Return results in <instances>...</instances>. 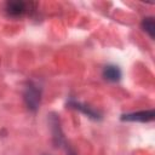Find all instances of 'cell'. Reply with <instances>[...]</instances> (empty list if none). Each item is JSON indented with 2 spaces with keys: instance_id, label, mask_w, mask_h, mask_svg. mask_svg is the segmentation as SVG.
I'll return each instance as SVG.
<instances>
[{
  "instance_id": "obj_1",
  "label": "cell",
  "mask_w": 155,
  "mask_h": 155,
  "mask_svg": "<svg viewBox=\"0 0 155 155\" xmlns=\"http://www.w3.org/2000/svg\"><path fill=\"white\" fill-rule=\"evenodd\" d=\"M41 87L34 81H29L23 92V101L30 111H36L41 103Z\"/></svg>"
},
{
  "instance_id": "obj_2",
  "label": "cell",
  "mask_w": 155,
  "mask_h": 155,
  "mask_svg": "<svg viewBox=\"0 0 155 155\" xmlns=\"http://www.w3.org/2000/svg\"><path fill=\"white\" fill-rule=\"evenodd\" d=\"M33 2H25V1H7L5 4V12L8 17L18 18L24 16L25 13L31 10Z\"/></svg>"
},
{
  "instance_id": "obj_3",
  "label": "cell",
  "mask_w": 155,
  "mask_h": 155,
  "mask_svg": "<svg viewBox=\"0 0 155 155\" xmlns=\"http://www.w3.org/2000/svg\"><path fill=\"white\" fill-rule=\"evenodd\" d=\"M155 116L154 109L150 110H142V111H134L121 115L122 121H138V122H149L153 121Z\"/></svg>"
},
{
  "instance_id": "obj_4",
  "label": "cell",
  "mask_w": 155,
  "mask_h": 155,
  "mask_svg": "<svg viewBox=\"0 0 155 155\" xmlns=\"http://www.w3.org/2000/svg\"><path fill=\"white\" fill-rule=\"evenodd\" d=\"M68 105H69L70 108H74V109L79 110V111H81L82 114H85L86 116H88V117H91V119H93V120H99V119L102 117V115H101V113H99L98 110H96V109H93L92 107L86 105V104H84V103L76 102V101H74V99H70V101L68 102Z\"/></svg>"
},
{
  "instance_id": "obj_5",
  "label": "cell",
  "mask_w": 155,
  "mask_h": 155,
  "mask_svg": "<svg viewBox=\"0 0 155 155\" xmlns=\"http://www.w3.org/2000/svg\"><path fill=\"white\" fill-rule=\"evenodd\" d=\"M121 70L117 65L114 64H109L107 67H104L103 69V78L110 82H117L121 79Z\"/></svg>"
},
{
  "instance_id": "obj_6",
  "label": "cell",
  "mask_w": 155,
  "mask_h": 155,
  "mask_svg": "<svg viewBox=\"0 0 155 155\" xmlns=\"http://www.w3.org/2000/svg\"><path fill=\"white\" fill-rule=\"evenodd\" d=\"M140 25H142V29L145 33H148V35L151 39H154V35H155V21H154V18L153 17H145V18H143Z\"/></svg>"
}]
</instances>
